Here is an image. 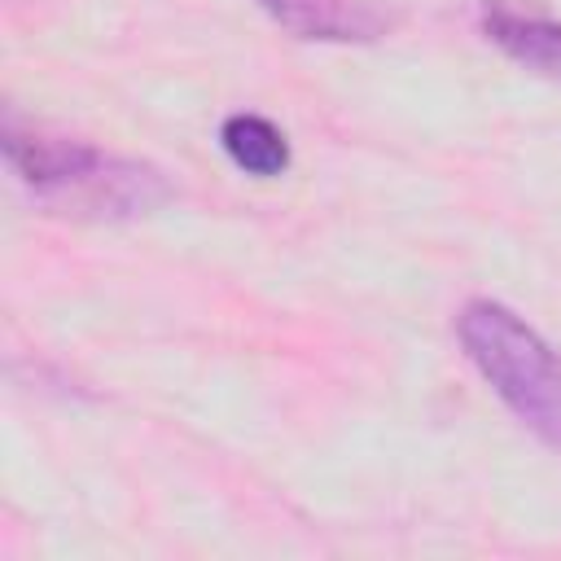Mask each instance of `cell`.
I'll use <instances>...</instances> for the list:
<instances>
[{
    "label": "cell",
    "instance_id": "6da1fadb",
    "mask_svg": "<svg viewBox=\"0 0 561 561\" xmlns=\"http://www.w3.org/2000/svg\"><path fill=\"white\" fill-rule=\"evenodd\" d=\"M4 158L39 202L66 215L75 210L92 219H123L145 215L149 206L171 197L167 180L153 167L110 158L79 136L18 127V118L4 123Z\"/></svg>",
    "mask_w": 561,
    "mask_h": 561
},
{
    "label": "cell",
    "instance_id": "7a4b0ae2",
    "mask_svg": "<svg viewBox=\"0 0 561 561\" xmlns=\"http://www.w3.org/2000/svg\"><path fill=\"white\" fill-rule=\"evenodd\" d=\"M460 346L504 408L548 447H561V355L508 307L469 302L456 320Z\"/></svg>",
    "mask_w": 561,
    "mask_h": 561
},
{
    "label": "cell",
    "instance_id": "3957f363",
    "mask_svg": "<svg viewBox=\"0 0 561 561\" xmlns=\"http://www.w3.org/2000/svg\"><path fill=\"white\" fill-rule=\"evenodd\" d=\"M259 9L289 35L324 44H373L399 22L386 0H259Z\"/></svg>",
    "mask_w": 561,
    "mask_h": 561
},
{
    "label": "cell",
    "instance_id": "277c9868",
    "mask_svg": "<svg viewBox=\"0 0 561 561\" xmlns=\"http://www.w3.org/2000/svg\"><path fill=\"white\" fill-rule=\"evenodd\" d=\"M482 35L508 53L517 66L561 83V22L539 13L522 0H486L482 4Z\"/></svg>",
    "mask_w": 561,
    "mask_h": 561
},
{
    "label": "cell",
    "instance_id": "5b68a950",
    "mask_svg": "<svg viewBox=\"0 0 561 561\" xmlns=\"http://www.w3.org/2000/svg\"><path fill=\"white\" fill-rule=\"evenodd\" d=\"M219 140H224V153L245 171V175H259V180H272L289 167V140L276 123H267L263 114H232L224 118L219 127Z\"/></svg>",
    "mask_w": 561,
    "mask_h": 561
}]
</instances>
